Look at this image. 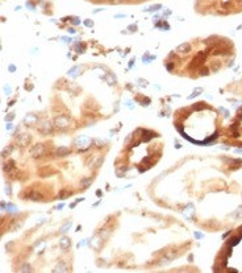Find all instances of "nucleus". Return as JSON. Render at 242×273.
Listing matches in <instances>:
<instances>
[{
	"label": "nucleus",
	"instance_id": "f257e3e1",
	"mask_svg": "<svg viewBox=\"0 0 242 273\" xmlns=\"http://www.w3.org/2000/svg\"><path fill=\"white\" fill-rule=\"evenodd\" d=\"M45 152H46V149H45V145H43V144H37V145H34L30 149V153L34 158H41L45 155Z\"/></svg>",
	"mask_w": 242,
	"mask_h": 273
},
{
	"label": "nucleus",
	"instance_id": "f03ea898",
	"mask_svg": "<svg viewBox=\"0 0 242 273\" xmlns=\"http://www.w3.org/2000/svg\"><path fill=\"white\" fill-rule=\"evenodd\" d=\"M54 124L58 128H66V127L70 125V119L67 116H57L54 119Z\"/></svg>",
	"mask_w": 242,
	"mask_h": 273
},
{
	"label": "nucleus",
	"instance_id": "7ed1b4c3",
	"mask_svg": "<svg viewBox=\"0 0 242 273\" xmlns=\"http://www.w3.org/2000/svg\"><path fill=\"white\" fill-rule=\"evenodd\" d=\"M88 144H90V139L85 137V136H80V137H78L77 140H75V145L79 147L80 150H85V148H87Z\"/></svg>",
	"mask_w": 242,
	"mask_h": 273
},
{
	"label": "nucleus",
	"instance_id": "20e7f679",
	"mask_svg": "<svg viewBox=\"0 0 242 273\" xmlns=\"http://www.w3.org/2000/svg\"><path fill=\"white\" fill-rule=\"evenodd\" d=\"M29 141H30V139H29V136L26 133H21V135H19L16 137V144L19 147H26Z\"/></svg>",
	"mask_w": 242,
	"mask_h": 273
},
{
	"label": "nucleus",
	"instance_id": "39448f33",
	"mask_svg": "<svg viewBox=\"0 0 242 273\" xmlns=\"http://www.w3.org/2000/svg\"><path fill=\"white\" fill-rule=\"evenodd\" d=\"M38 130H40L41 133H43V135H48V133L51 132V124L49 123L48 120H42L40 123V125H38Z\"/></svg>",
	"mask_w": 242,
	"mask_h": 273
},
{
	"label": "nucleus",
	"instance_id": "423d86ee",
	"mask_svg": "<svg viewBox=\"0 0 242 273\" xmlns=\"http://www.w3.org/2000/svg\"><path fill=\"white\" fill-rule=\"evenodd\" d=\"M26 197L28 198H30L32 201H42V198H43V195L41 194L40 191H29L28 194H26Z\"/></svg>",
	"mask_w": 242,
	"mask_h": 273
},
{
	"label": "nucleus",
	"instance_id": "0eeeda50",
	"mask_svg": "<svg viewBox=\"0 0 242 273\" xmlns=\"http://www.w3.org/2000/svg\"><path fill=\"white\" fill-rule=\"evenodd\" d=\"M205 61V54L204 53H199V54L196 55V57L194 58V61H192V65H194L195 67H197V66H200L203 62Z\"/></svg>",
	"mask_w": 242,
	"mask_h": 273
},
{
	"label": "nucleus",
	"instance_id": "6e6552de",
	"mask_svg": "<svg viewBox=\"0 0 242 273\" xmlns=\"http://www.w3.org/2000/svg\"><path fill=\"white\" fill-rule=\"evenodd\" d=\"M177 50H178V52H180V53H188L190 50H191V45H190V44H187V42L182 44V45H179L177 48Z\"/></svg>",
	"mask_w": 242,
	"mask_h": 273
},
{
	"label": "nucleus",
	"instance_id": "1a4fd4ad",
	"mask_svg": "<svg viewBox=\"0 0 242 273\" xmlns=\"http://www.w3.org/2000/svg\"><path fill=\"white\" fill-rule=\"evenodd\" d=\"M25 123H26V125H33L34 123H37V118L34 115H28L25 118Z\"/></svg>",
	"mask_w": 242,
	"mask_h": 273
},
{
	"label": "nucleus",
	"instance_id": "9d476101",
	"mask_svg": "<svg viewBox=\"0 0 242 273\" xmlns=\"http://www.w3.org/2000/svg\"><path fill=\"white\" fill-rule=\"evenodd\" d=\"M13 166H14V162L12 161V160H8V162H6V164H4L3 169L6 170V172H12V170H14Z\"/></svg>",
	"mask_w": 242,
	"mask_h": 273
},
{
	"label": "nucleus",
	"instance_id": "9b49d317",
	"mask_svg": "<svg viewBox=\"0 0 242 273\" xmlns=\"http://www.w3.org/2000/svg\"><path fill=\"white\" fill-rule=\"evenodd\" d=\"M59 244H61V247H62V248H67V247H70V239L66 238V236H65V238H62V239L59 240Z\"/></svg>",
	"mask_w": 242,
	"mask_h": 273
},
{
	"label": "nucleus",
	"instance_id": "f8f14e48",
	"mask_svg": "<svg viewBox=\"0 0 242 273\" xmlns=\"http://www.w3.org/2000/svg\"><path fill=\"white\" fill-rule=\"evenodd\" d=\"M78 73H79V66H74L67 71V75H70V77H77Z\"/></svg>",
	"mask_w": 242,
	"mask_h": 273
},
{
	"label": "nucleus",
	"instance_id": "ddd939ff",
	"mask_svg": "<svg viewBox=\"0 0 242 273\" xmlns=\"http://www.w3.org/2000/svg\"><path fill=\"white\" fill-rule=\"evenodd\" d=\"M72 193L71 191H67V190H62V191L58 194V198H61V199H65V198H67V197H70Z\"/></svg>",
	"mask_w": 242,
	"mask_h": 273
},
{
	"label": "nucleus",
	"instance_id": "4468645a",
	"mask_svg": "<svg viewBox=\"0 0 242 273\" xmlns=\"http://www.w3.org/2000/svg\"><path fill=\"white\" fill-rule=\"evenodd\" d=\"M67 153H68V149H67V148H65V147L58 148V149H57V155L58 156H65V155H67Z\"/></svg>",
	"mask_w": 242,
	"mask_h": 273
},
{
	"label": "nucleus",
	"instance_id": "2eb2a0df",
	"mask_svg": "<svg viewBox=\"0 0 242 273\" xmlns=\"http://www.w3.org/2000/svg\"><path fill=\"white\" fill-rule=\"evenodd\" d=\"M201 92H203V89H200V87H199V89H196V90H195V91L192 92V94L190 95L188 98H190V99H194L195 96H197V95H199V94H201Z\"/></svg>",
	"mask_w": 242,
	"mask_h": 273
},
{
	"label": "nucleus",
	"instance_id": "dca6fc26",
	"mask_svg": "<svg viewBox=\"0 0 242 273\" xmlns=\"http://www.w3.org/2000/svg\"><path fill=\"white\" fill-rule=\"evenodd\" d=\"M91 185V179H88V178H84L82 182H80V186L83 187V189H85L87 186H90Z\"/></svg>",
	"mask_w": 242,
	"mask_h": 273
},
{
	"label": "nucleus",
	"instance_id": "f3484780",
	"mask_svg": "<svg viewBox=\"0 0 242 273\" xmlns=\"http://www.w3.org/2000/svg\"><path fill=\"white\" fill-rule=\"evenodd\" d=\"M158 9H161V6L159 4H157V6H151V7H148V8H145L146 12H151V11H158Z\"/></svg>",
	"mask_w": 242,
	"mask_h": 273
},
{
	"label": "nucleus",
	"instance_id": "a211bd4d",
	"mask_svg": "<svg viewBox=\"0 0 242 273\" xmlns=\"http://www.w3.org/2000/svg\"><path fill=\"white\" fill-rule=\"evenodd\" d=\"M238 242H239V238H233L230 242H229V245H232V247H233V245H236Z\"/></svg>",
	"mask_w": 242,
	"mask_h": 273
},
{
	"label": "nucleus",
	"instance_id": "6ab92c4d",
	"mask_svg": "<svg viewBox=\"0 0 242 273\" xmlns=\"http://www.w3.org/2000/svg\"><path fill=\"white\" fill-rule=\"evenodd\" d=\"M61 270H67V268L65 267V264H61V267L55 268V272H61Z\"/></svg>",
	"mask_w": 242,
	"mask_h": 273
},
{
	"label": "nucleus",
	"instance_id": "aec40b11",
	"mask_svg": "<svg viewBox=\"0 0 242 273\" xmlns=\"http://www.w3.org/2000/svg\"><path fill=\"white\" fill-rule=\"evenodd\" d=\"M70 228H71V223H67V224H66V226H65V227H63L61 231H62V232L65 234L66 231H67V230H70Z\"/></svg>",
	"mask_w": 242,
	"mask_h": 273
},
{
	"label": "nucleus",
	"instance_id": "412c9836",
	"mask_svg": "<svg viewBox=\"0 0 242 273\" xmlns=\"http://www.w3.org/2000/svg\"><path fill=\"white\" fill-rule=\"evenodd\" d=\"M138 85L146 87V86H148V81H145V79H138Z\"/></svg>",
	"mask_w": 242,
	"mask_h": 273
},
{
	"label": "nucleus",
	"instance_id": "4be33fe9",
	"mask_svg": "<svg viewBox=\"0 0 242 273\" xmlns=\"http://www.w3.org/2000/svg\"><path fill=\"white\" fill-rule=\"evenodd\" d=\"M11 150H12V149H11V147H8V148H7V150H6V149L3 150V153H1V156H3V157H4V156H7L9 152H11Z\"/></svg>",
	"mask_w": 242,
	"mask_h": 273
},
{
	"label": "nucleus",
	"instance_id": "5701e85b",
	"mask_svg": "<svg viewBox=\"0 0 242 273\" xmlns=\"http://www.w3.org/2000/svg\"><path fill=\"white\" fill-rule=\"evenodd\" d=\"M71 20H72V21H74V23H72V24H74V25H78V24H79V23H80V20H79V19H77V17H72V19H71Z\"/></svg>",
	"mask_w": 242,
	"mask_h": 273
},
{
	"label": "nucleus",
	"instance_id": "b1692460",
	"mask_svg": "<svg viewBox=\"0 0 242 273\" xmlns=\"http://www.w3.org/2000/svg\"><path fill=\"white\" fill-rule=\"evenodd\" d=\"M12 118H13V114H9V115H7V116H6V120H7V121H11V120H12Z\"/></svg>",
	"mask_w": 242,
	"mask_h": 273
},
{
	"label": "nucleus",
	"instance_id": "393cba45",
	"mask_svg": "<svg viewBox=\"0 0 242 273\" xmlns=\"http://www.w3.org/2000/svg\"><path fill=\"white\" fill-rule=\"evenodd\" d=\"M200 74H201V75H207V74H208V69H201Z\"/></svg>",
	"mask_w": 242,
	"mask_h": 273
},
{
	"label": "nucleus",
	"instance_id": "a878e982",
	"mask_svg": "<svg viewBox=\"0 0 242 273\" xmlns=\"http://www.w3.org/2000/svg\"><path fill=\"white\" fill-rule=\"evenodd\" d=\"M84 24H85L87 26H92V21H91V20H85Z\"/></svg>",
	"mask_w": 242,
	"mask_h": 273
},
{
	"label": "nucleus",
	"instance_id": "bb28decb",
	"mask_svg": "<svg viewBox=\"0 0 242 273\" xmlns=\"http://www.w3.org/2000/svg\"><path fill=\"white\" fill-rule=\"evenodd\" d=\"M14 70H16V69H14V66H13V65H11V66H9V71H14Z\"/></svg>",
	"mask_w": 242,
	"mask_h": 273
},
{
	"label": "nucleus",
	"instance_id": "cd10ccee",
	"mask_svg": "<svg viewBox=\"0 0 242 273\" xmlns=\"http://www.w3.org/2000/svg\"><path fill=\"white\" fill-rule=\"evenodd\" d=\"M111 1H112V3H114V4H117V3H120L121 0H111Z\"/></svg>",
	"mask_w": 242,
	"mask_h": 273
},
{
	"label": "nucleus",
	"instance_id": "c85d7f7f",
	"mask_svg": "<svg viewBox=\"0 0 242 273\" xmlns=\"http://www.w3.org/2000/svg\"><path fill=\"white\" fill-rule=\"evenodd\" d=\"M129 29H130V30H136V25H134V26H129Z\"/></svg>",
	"mask_w": 242,
	"mask_h": 273
},
{
	"label": "nucleus",
	"instance_id": "c756f323",
	"mask_svg": "<svg viewBox=\"0 0 242 273\" xmlns=\"http://www.w3.org/2000/svg\"><path fill=\"white\" fill-rule=\"evenodd\" d=\"M4 90H6V92H7V94H9V92H11V90H9V87H7V89H4Z\"/></svg>",
	"mask_w": 242,
	"mask_h": 273
},
{
	"label": "nucleus",
	"instance_id": "7c9ffc66",
	"mask_svg": "<svg viewBox=\"0 0 242 273\" xmlns=\"http://www.w3.org/2000/svg\"><path fill=\"white\" fill-rule=\"evenodd\" d=\"M239 118H241V119H242V114H241V116H239Z\"/></svg>",
	"mask_w": 242,
	"mask_h": 273
}]
</instances>
